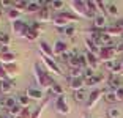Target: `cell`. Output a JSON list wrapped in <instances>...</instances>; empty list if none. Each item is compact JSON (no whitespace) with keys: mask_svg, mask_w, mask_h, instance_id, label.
<instances>
[{"mask_svg":"<svg viewBox=\"0 0 123 118\" xmlns=\"http://www.w3.org/2000/svg\"><path fill=\"white\" fill-rule=\"evenodd\" d=\"M111 74H114V76L122 74V61H115V63H114L112 69H111Z\"/></svg>","mask_w":123,"mask_h":118,"instance_id":"ab89813d","label":"cell"},{"mask_svg":"<svg viewBox=\"0 0 123 118\" xmlns=\"http://www.w3.org/2000/svg\"><path fill=\"white\" fill-rule=\"evenodd\" d=\"M52 24H54L55 27H57V29H66V27H69V25H71V24H69V22L66 21L65 18H62V16L58 14V13L54 16V18H52Z\"/></svg>","mask_w":123,"mask_h":118,"instance_id":"5bb4252c","label":"cell"},{"mask_svg":"<svg viewBox=\"0 0 123 118\" xmlns=\"http://www.w3.org/2000/svg\"><path fill=\"white\" fill-rule=\"evenodd\" d=\"M0 63H2V65L16 63V55L13 54V52H6V54H0Z\"/></svg>","mask_w":123,"mask_h":118,"instance_id":"d6986e66","label":"cell"},{"mask_svg":"<svg viewBox=\"0 0 123 118\" xmlns=\"http://www.w3.org/2000/svg\"><path fill=\"white\" fill-rule=\"evenodd\" d=\"M2 14H3V8H0V18H2Z\"/></svg>","mask_w":123,"mask_h":118,"instance_id":"681fc988","label":"cell"},{"mask_svg":"<svg viewBox=\"0 0 123 118\" xmlns=\"http://www.w3.org/2000/svg\"><path fill=\"white\" fill-rule=\"evenodd\" d=\"M6 16H8V19H10V21H19V19H21V11H18L16 10V8H11V10H8L6 11Z\"/></svg>","mask_w":123,"mask_h":118,"instance_id":"4316f807","label":"cell"},{"mask_svg":"<svg viewBox=\"0 0 123 118\" xmlns=\"http://www.w3.org/2000/svg\"><path fill=\"white\" fill-rule=\"evenodd\" d=\"M0 80H10V76H8L6 69L2 63H0Z\"/></svg>","mask_w":123,"mask_h":118,"instance_id":"ee69618b","label":"cell"},{"mask_svg":"<svg viewBox=\"0 0 123 118\" xmlns=\"http://www.w3.org/2000/svg\"><path fill=\"white\" fill-rule=\"evenodd\" d=\"M52 50H54V55L62 57V55L68 50V44H66L65 41H62V39H57V41L54 43V46H52Z\"/></svg>","mask_w":123,"mask_h":118,"instance_id":"30bf717a","label":"cell"},{"mask_svg":"<svg viewBox=\"0 0 123 118\" xmlns=\"http://www.w3.org/2000/svg\"><path fill=\"white\" fill-rule=\"evenodd\" d=\"M58 32H60V33H65L66 36H73L76 30H74V27H73V25H69V27H66V29H58Z\"/></svg>","mask_w":123,"mask_h":118,"instance_id":"b9f144b4","label":"cell"},{"mask_svg":"<svg viewBox=\"0 0 123 118\" xmlns=\"http://www.w3.org/2000/svg\"><path fill=\"white\" fill-rule=\"evenodd\" d=\"M107 85L111 87V91H117L118 88L123 87V83H122V79H120L118 76L111 74V77H109V80H107Z\"/></svg>","mask_w":123,"mask_h":118,"instance_id":"4fadbf2b","label":"cell"},{"mask_svg":"<svg viewBox=\"0 0 123 118\" xmlns=\"http://www.w3.org/2000/svg\"><path fill=\"white\" fill-rule=\"evenodd\" d=\"M40 33L41 32H38V30H35V29L30 27V30H29V33H27V38L25 39H29V41H36L38 36H40Z\"/></svg>","mask_w":123,"mask_h":118,"instance_id":"836d02e7","label":"cell"},{"mask_svg":"<svg viewBox=\"0 0 123 118\" xmlns=\"http://www.w3.org/2000/svg\"><path fill=\"white\" fill-rule=\"evenodd\" d=\"M85 46H87V52H90V54H95V55L99 54V49H101V47L98 46L95 41H92L90 38H85Z\"/></svg>","mask_w":123,"mask_h":118,"instance_id":"e0dca14e","label":"cell"},{"mask_svg":"<svg viewBox=\"0 0 123 118\" xmlns=\"http://www.w3.org/2000/svg\"><path fill=\"white\" fill-rule=\"evenodd\" d=\"M5 66V69H6V72H8V76H10V79L11 77H16V76L19 74V66L16 63H10V65H3Z\"/></svg>","mask_w":123,"mask_h":118,"instance_id":"603a6c76","label":"cell"},{"mask_svg":"<svg viewBox=\"0 0 123 118\" xmlns=\"http://www.w3.org/2000/svg\"><path fill=\"white\" fill-rule=\"evenodd\" d=\"M93 69L92 68H85L84 69V79H85V80H87V79H90V77H93Z\"/></svg>","mask_w":123,"mask_h":118,"instance_id":"f6af8a7d","label":"cell"},{"mask_svg":"<svg viewBox=\"0 0 123 118\" xmlns=\"http://www.w3.org/2000/svg\"><path fill=\"white\" fill-rule=\"evenodd\" d=\"M115 93H117V98H118V101H123V87H122V88H118Z\"/></svg>","mask_w":123,"mask_h":118,"instance_id":"bcb514c9","label":"cell"},{"mask_svg":"<svg viewBox=\"0 0 123 118\" xmlns=\"http://www.w3.org/2000/svg\"><path fill=\"white\" fill-rule=\"evenodd\" d=\"M69 74H71V77H82L84 69L82 68H71L69 69Z\"/></svg>","mask_w":123,"mask_h":118,"instance_id":"60d3db41","label":"cell"},{"mask_svg":"<svg viewBox=\"0 0 123 118\" xmlns=\"http://www.w3.org/2000/svg\"><path fill=\"white\" fill-rule=\"evenodd\" d=\"M33 77H35L36 85H38V88H40V90L51 88V85L54 83V79L51 77V74H49L44 68H41L38 63L33 65Z\"/></svg>","mask_w":123,"mask_h":118,"instance_id":"6da1fadb","label":"cell"},{"mask_svg":"<svg viewBox=\"0 0 123 118\" xmlns=\"http://www.w3.org/2000/svg\"><path fill=\"white\" fill-rule=\"evenodd\" d=\"M107 25H106V16L103 14H96V18L93 19V29L98 30H104Z\"/></svg>","mask_w":123,"mask_h":118,"instance_id":"2e32d148","label":"cell"},{"mask_svg":"<svg viewBox=\"0 0 123 118\" xmlns=\"http://www.w3.org/2000/svg\"><path fill=\"white\" fill-rule=\"evenodd\" d=\"M114 44V38L111 35H107V33L103 32L101 35V46H112Z\"/></svg>","mask_w":123,"mask_h":118,"instance_id":"f1b7e54d","label":"cell"},{"mask_svg":"<svg viewBox=\"0 0 123 118\" xmlns=\"http://www.w3.org/2000/svg\"><path fill=\"white\" fill-rule=\"evenodd\" d=\"M54 107L60 115H69V106H68V102H66V99H65V94L55 98Z\"/></svg>","mask_w":123,"mask_h":118,"instance_id":"52a82bcc","label":"cell"},{"mask_svg":"<svg viewBox=\"0 0 123 118\" xmlns=\"http://www.w3.org/2000/svg\"><path fill=\"white\" fill-rule=\"evenodd\" d=\"M58 14H60L62 18H65L69 24H71V22H77V21H79V18H77L74 13H71V11H60Z\"/></svg>","mask_w":123,"mask_h":118,"instance_id":"484cf974","label":"cell"},{"mask_svg":"<svg viewBox=\"0 0 123 118\" xmlns=\"http://www.w3.org/2000/svg\"><path fill=\"white\" fill-rule=\"evenodd\" d=\"M106 115H107V118H120V110L117 107H111L107 109V112H106Z\"/></svg>","mask_w":123,"mask_h":118,"instance_id":"e575fe53","label":"cell"},{"mask_svg":"<svg viewBox=\"0 0 123 118\" xmlns=\"http://www.w3.org/2000/svg\"><path fill=\"white\" fill-rule=\"evenodd\" d=\"M63 2H62V0H54V2H52V5H51V8L52 10H55V11H58V13H60V10L62 8H63Z\"/></svg>","mask_w":123,"mask_h":118,"instance_id":"7bdbcfd3","label":"cell"},{"mask_svg":"<svg viewBox=\"0 0 123 118\" xmlns=\"http://www.w3.org/2000/svg\"><path fill=\"white\" fill-rule=\"evenodd\" d=\"M3 118H10V117H3Z\"/></svg>","mask_w":123,"mask_h":118,"instance_id":"f5cc1de1","label":"cell"},{"mask_svg":"<svg viewBox=\"0 0 123 118\" xmlns=\"http://www.w3.org/2000/svg\"><path fill=\"white\" fill-rule=\"evenodd\" d=\"M25 94L30 98V99H36V101H40V99H43L44 101V91L43 90H40L38 87H30V88H27V91H25Z\"/></svg>","mask_w":123,"mask_h":118,"instance_id":"9c48e42d","label":"cell"},{"mask_svg":"<svg viewBox=\"0 0 123 118\" xmlns=\"http://www.w3.org/2000/svg\"><path fill=\"white\" fill-rule=\"evenodd\" d=\"M104 101H106V102H109V104H115V102H118L117 93H115V91H111V90H107V91L104 93Z\"/></svg>","mask_w":123,"mask_h":118,"instance_id":"d4e9b609","label":"cell"},{"mask_svg":"<svg viewBox=\"0 0 123 118\" xmlns=\"http://www.w3.org/2000/svg\"><path fill=\"white\" fill-rule=\"evenodd\" d=\"M14 87H16V82L13 79H10V80H0V93L2 94H10Z\"/></svg>","mask_w":123,"mask_h":118,"instance_id":"8fae6325","label":"cell"},{"mask_svg":"<svg viewBox=\"0 0 123 118\" xmlns=\"http://www.w3.org/2000/svg\"><path fill=\"white\" fill-rule=\"evenodd\" d=\"M115 55H117V47H114V46H103L101 49H99L98 58H99V61L107 63V61H114Z\"/></svg>","mask_w":123,"mask_h":118,"instance_id":"3957f363","label":"cell"},{"mask_svg":"<svg viewBox=\"0 0 123 118\" xmlns=\"http://www.w3.org/2000/svg\"><path fill=\"white\" fill-rule=\"evenodd\" d=\"M27 5H29V2H25V0H19V2H13V8H16L18 11H25L27 10Z\"/></svg>","mask_w":123,"mask_h":118,"instance_id":"4dcf8cb0","label":"cell"},{"mask_svg":"<svg viewBox=\"0 0 123 118\" xmlns=\"http://www.w3.org/2000/svg\"><path fill=\"white\" fill-rule=\"evenodd\" d=\"M0 106H2V107H6L8 110H10V109H13L14 106H18V99H14V98H11V96H5L0 101Z\"/></svg>","mask_w":123,"mask_h":118,"instance_id":"ac0fdd59","label":"cell"},{"mask_svg":"<svg viewBox=\"0 0 123 118\" xmlns=\"http://www.w3.org/2000/svg\"><path fill=\"white\" fill-rule=\"evenodd\" d=\"M122 76H123V61H122Z\"/></svg>","mask_w":123,"mask_h":118,"instance_id":"f907efd6","label":"cell"},{"mask_svg":"<svg viewBox=\"0 0 123 118\" xmlns=\"http://www.w3.org/2000/svg\"><path fill=\"white\" fill-rule=\"evenodd\" d=\"M47 101H49V99H44V101H43V104H41L40 107L36 109L35 112H32V118H41V113H43L44 107H46V104H47Z\"/></svg>","mask_w":123,"mask_h":118,"instance_id":"1f68e13d","label":"cell"},{"mask_svg":"<svg viewBox=\"0 0 123 118\" xmlns=\"http://www.w3.org/2000/svg\"><path fill=\"white\" fill-rule=\"evenodd\" d=\"M11 27H13V33H14V35L21 36V38H27V33H29V30H30V25L27 24V22L19 19V21L13 22Z\"/></svg>","mask_w":123,"mask_h":118,"instance_id":"8992f818","label":"cell"},{"mask_svg":"<svg viewBox=\"0 0 123 118\" xmlns=\"http://www.w3.org/2000/svg\"><path fill=\"white\" fill-rule=\"evenodd\" d=\"M85 57H87L88 68H92V69H96V68H98V61H99L98 55H95V54H90V52H87V54H85Z\"/></svg>","mask_w":123,"mask_h":118,"instance_id":"7402d4cb","label":"cell"},{"mask_svg":"<svg viewBox=\"0 0 123 118\" xmlns=\"http://www.w3.org/2000/svg\"><path fill=\"white\" fill-rule=\"evenodd\" d=\"M69 6H71L73 13L79 19H95L93 16L90 14V11H88L87 3L82 2V0H71V2H69Z\"/></svg>","mask_w":123,"mask_h":118,"instance_id":"7a4b0ae2","label":"cell"},{"mask_svg":"<svg viewBox=\"0 0 123 118\" xmlns=\"http://www.w3.org/2000/svg\"><path fill=\"white\" fill-rule=\"evenodd\" d=\"M21 112H22V107L18 104V106H14L13 109H10V110H8V115H10V117H16V118H18L19 115H21Z\"/></svg>","mask_w":123,"mask_h":118,"instance_id":"74e56055","label":"cell"},{"mask_svg":"<svg viewBox=\"0 0 123 118\" xmlns=\"http://www.w3.org/2000/svg\"><path fill=\"white\" fill-rule=\"evenodd\" d=\"M107 14L109 16H118V8L115 3H107Z\"/></svg>","mask_w":123,"mask_h":118,"instance_id":"d590c367","label":"cell"},{"mask_svg":"<svg viewBox=\"0 0 123 118\" xmlns=\"http://www.w3.org/2000/svg\"><path fill=\"white\" fill-rule=\"evenodd\" d=\"M51 21V10L47 6H43L40 10V13L36 14V22H40V24H46V22Z\"/></svg>","mask_w":123,"mask_h":118,"instance_id":"7c38bea8","label":"cell"},{"mask_svg":"<svg viewBox=\"0 0 123 118\" xmlns=\"http://www.w3.org/2000/svg\"><path fill=\"white\" fill-rule=\"evenodd\" d=\"M117 52H123V41L117 46Z\"/></svg>","mask_w":123,"mask_h":118,"instance_id":"c3c4849f","label":"cell"},{"mask_svg":"<svg viewBox=\"0 0 123 118\" xmlns=\"http://www.w3.org/2000/svg\"><path fill=\"white\" fill-rule=\"evenodd\" d=\"M0 39H2V32H0Z\"/></svg>","mask_w":123,"mask_h":118,"instance_id":"816d5d0a","label":"cell"},{"mask_svg":"<svg viewBox=\"0 0 123 118\" xmlns=\"http://www.w3.org/2000/svg\"><path fill=\"white\" fill-rule=\"evenodd\" d=\"M104 33H107V35H111L114 38V36L123 35V29H120V27H117V25L114 24V25H111V27H106V29H104Z\"/></svg>","mask_w":123,"mask_h":118,"instance_id":"44dd1931","label":"cell"},{"mask_svg":"<svg viewBox=\"0 0 123 118\" xmlns=\"http://www.w3.org/2000/svg\"><path fill=\"white\" fill-rule=\"evenodd\" d=\"M115 25H117V27H120V29H123V18L118 19V21L115 22Z\"/></svg>","mask_w":123,"mask_h":118,"instance_id":"7dc6e473","label":"cell"},{"mask_svg":"<svg viewBox=\"0 0 123 118\" xmlns=\"http://www.w3.org/2000/svg\"><path fill=\"white\" fill-rule=\"evenodd\" d=\"M51 93H54V94H57V96H62V94H63V87L60 85V83H57V82H54L51 85Z\"/></svg>","mask_w":123,"mask_h":118,"instance_id":"f546056e","label":"cell"},{"mask_svg":"<svg viewBox=\"0 0 123 118\" xmlns=\"http://www.w3.org/2000/svg\"><path fill=\"white\" fill-rule=\"evenodd\" d=\"M29 102H30V98L27 96V94H21V96L18 98V104L21 106L22 109H27V106H29Z\"/></svg>","mask_w":123,"mask_h":118,"instance_id":"d6a6232c","label":"cell"},{"mask_svg":"<svg viewBox=\"0 0 123 118\" xmlns=\"http://www.w3.org/2000/svg\"><path fill=\"white\" fill-rule=\"evenodd\" d=\"M40 54L46 55L49 58H54V50L49 46V43H46V41H40Z\"/></svg>","mask_w":123,"mask_h":118,"instance_id":"9a60e30c","label":"cell"},{"mask_svg":"<svg viewBox=\"0 0 123 118\" xmlns=\"http://www.w3.org/2000/svg\"><path fill=\"white\" fill-rule=\"evenodd\" d=\"M84 87H85V79L82 77H71L69 79V88L73 90V91H79V90H84Z\"/></svg>","mask_w":123,"mask_h":118,"instance_id":"ba28073f","label":"cell"},{"mask_svg":"<svg viewBox=\"0 0 123 118\" xmlns=\"http://www.w3.org/2000/svg\"><path fill=\"white\" fill-rule=\"evenodd\" d=\"M104 93H106V90H103V88H95L88 93V99H87V109L88 110H92L99 102V99H101V96H104Z\"/></svg>","mask_w":123,"mask_h":118,"instance_id":"5b68a950","label":"cell"},{"mask_svg":"<svg viewBox=\"0 0 123 118\" xmlns=\"http://www.w3.org/2000/svg\"><path fill=\"white\" fill-rule=\"evenodd\" d=\"M41 8H43L41 6V2H29L25 13H40Z\"/></svg>","mask_w":123,"mask_h":118,"instance_id":"cb8c5ba5","label":"cell"},{"mask_svg":"<svg viewBox=\"0 0 123 118\" xmlns=\"http://www.w3.org/2000/svg\"><path fill=\"white\" fill-rule=\"evenodd\" d=\"M10 43H11V38H10V35L8 33H3L2 32V39H0V47L3 46V47H8L10 46Z\"/></svg>","mask_w":123,"mask_h":118,"instance_id":"8d00e7d4","label":"cell"},{"mask_svg":"<svg viewBox=\"0 0 123 118\" xmlns=\"http://www.w3.org/2000/svg\"><path fill=\"white\" fill-rule=\"evenodd\" d=\"M68 65L71 68H79V54H73V57L68 61Z\"/></svg>","mask_w":123,"mask_h":118,"instance_id":"f35d334b","label":"cell"},{"mask_svg":"<svg viewBox=\"0 0 123 118\" xmlns=\"http://www.w3.org/2000/svg\"><path fill=\"white\" fill-rule=\"evenodd\" d=\"M73 98H74V101H77V102H82V101L88 99L85 88H84V90H79V91H74V93H73Z\"/></svg>","mask_w":123,"mask_h":118,"instance_id":"83f0119b","label":"cell"},{"mask_svg":"<svg viewBox=\"0 0 123 118\" xmlns=\"http://www.w3.org/2000/svg\"><path fill=\"white\" fill-rule=\"evenodd\" d=\"M103 80H104V76L103 74H95L93 77L85 80V87H95V85H98V83H101Z\"/></svg>","mask_w":123,"mask_h":118,"instance_id":"ffe728a7","label":"cell"},{"mask_svg":"<svg viewBox=\"0 0 123 118\" xmlns=\"http://www.w3.org/2000/svg\"><path fill=\"white\" fill-rule=\"evenodd\" d=\"M40 58H41V61H43V65L46 66L47 72H51V74H54V76H60L62 74L57 61H55L54 58H49V57H46V55H43V54H40Z\"/></svg>","mask_w":123,"mask_h":118,"instance_id":"277c9868","label":"cell"}]
</instances>
